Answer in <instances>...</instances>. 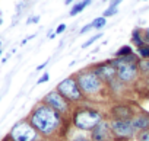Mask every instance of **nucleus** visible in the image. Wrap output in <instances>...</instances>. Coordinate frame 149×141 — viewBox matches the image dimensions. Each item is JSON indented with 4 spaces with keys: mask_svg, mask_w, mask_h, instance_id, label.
<instances>
[{
    "mask_svg": "<svg viewBox=\"0 0 149 141\" xmlns=\"http://www.w3.org/2000/svg\"><path fill=\"white\" fill-rule=\"evenodd\" d=\"M9 137L12 141H38L40 132L31 125L29 121H19L12 127Z\"/></svg>",
    "mask_w": 149,
    "mask_h": 141,
    "instance_id": "nucleus-2",
    "label": "nucleus"
},
{
    "mask_svg": "<svg viewBox=\"0 0 149 141\" xmlns=\"http://www.w3.org/2000/svg\"><path fill=\"white\" fill-rule=\"evenodd\" d=\"M74 141H86V140H84V138H79V140H74Z\"/></svg>",
    "mask_w": 149,
    "mask_h": 141,
    "instance_id": "nucleus-28",
    "label": "nucleus"
},
{
    "mask_svg": "<svg viewBox=\"0 0 149 141\" xmlns=\"http://www.w3.org/2000/svg\"><path fill=\"white\" fill-rule=\"evenodd\" d=\"M101 122V115L94 111H81L74 115V124L82 129H94Z\"/></svg>",
    "mask_w": 149,
    "mask_h": 141,
    "instance_id": "nucleus-4",
    "label": "nucleus"
},
{
    "mask_svg": "<svg viewBox=\"0 0 149 141\" xmlns=\"http://www.w3.org/2000/svg\"><path fill=\"white\" fill-rule=\"evenodd\" d=\"M57 92L61 96H64L70 100H78L81 98V89H79V86L76 85V82H74L73 79H66L61 83H58Z\"/></svg>",
    "mask_w": 149,
    "mask_h": 141,
    "instance_id": "nucleus-5",
    "label": "nucleus"
},
{
    "mask_svg": "<svg viewBox=\"0 0 149 141\" xmlns=\"http://www.w3.org/2000/svg\"><path fill=\"white\" fill-rule=\"evenodd\" d=\"M139 54H140V57H143V58H149V45L143 44L142 47H139Z\"/></svg>",
    "mask_w": 149,
    "mask_h": 141,
    "instance_id": "nucleus-15",
    "label": "nucleus"
},
{
    "mask_svg": "<svg viewBox=\"0 0 149 141\" xmlns=\"http://www.w3.org/2000/svg\"><path fill=\"white\" fill-rule=\"evenodd\" d=\"M95 74L101 79V80H105V82H111L114 80L116 74H117V68L111 64H101L95 68Z\"/></svg>",
    "mask_w": 149,
    "mask_h": 141,
    "instance_id": "nucleus-8",
    "label": "nucleus"
},
{
    "mask_svg": "<svg viewBox=\"0 0 149 141\" xmlns=\"http://www.w3.org/2000/svg\"><path fill=\"white\" fill-rule=\"evenodd\" d=\"M120 2H121V0H113V3H111V6H116V8H117V5H118Z\"/></svg>",
    "mask_w": 149,
    "mask_h": 141,
    "instance_id": "nucleus-25",
    "label": "nucleus"
},
{
    "mask_svg": "<svg viewBox=\"0 0 149 141\" xmlns=\"http://www.w3.org/2000/svg\"><path fill=\"white\" fill-rule=\"evenodd\" d=\"M79 86L84 92L88 93H94L97 90H100L101 87V79L95 74V72H88V73H82L79 76Z\"/></svg>",
    "mask_w": 149,
    "mask_h": 141,
    "instance_id": "nucleus-6",
    "label": "nucleus"
},
{
    "mask_svg": "<svg viewBox=\"0 0 149 141\" xmlns=\"http://www.w3.org/2000/svg\"><path fill=\"white\" fill-rule=\"evenodd\" d=\"M0 55H2V50H0Z\"/></svg>",
    "mask_w": 149,
    "mask_h": 141,
    "instance_id": "nucleus-30",
    "label": "nucleus"
},
{
    "mask_svg": "<svg viewBox=\"0 0 149 141\" xmlns=\"http://www.w3.org/2000/svg\"><path fill=\"white\" fill-rule=\"evenodd\" d=\"M45 64H47V61H45V63H42L41 65H38V67H37V70H42V68L45 67Z\"/></svg>",
    "mask_w": 149,
    "mask_h": 141,
    "instance_id": "nucleus-26",
    "label": "nucleus"
},
{
    "mask_svg": "<svg viewBox=\"0 0 149 141\" xmlns=\"http://www.w3.org/2000/svg\"><path fill=\"white\" fill-rule=\"evenodd\" d=\"M89 29H92V23H89V25H86L85 28H82V29H81V34H85V32H88Z\"/></svg>",
    "mask_w": 149,
    "mask_h": 141,
    "instance_id": "nucleus-23",
    "label": "nucleus"
},
{
    "mask_svg": "<svg viewBox=\"0 0 149 141\" xmlns=\"http://www.w3.org/2000/svg\"><path fill=\"white\" fill-rule=\"evenodd\" d=\"M133 42L137 45V48L143 45V41H142V38H140V34H139L137 31H134V32H133Z\"/></svg>",
    "mask_w": 149,
    "mask_h": 141,
    "instance_id": "nucleus-16",
    "label": "nucleus"
},
{
    "mask_svg": "<svg viewBox=\"0 0 149 141\" xmlns=\"http://www.w3.org/2000/svg\"><path fill=\"white\" fill-rule=\"evenodd\" d=\"M92 138L94 141H107L110 138V128L107 122H100L92 129Z\"/></svg>",
    "mask_w": 149,
    "mask_h": 141,
    "instance_id": "nucleus-10",
    "label": "nucleus"
},
{
    "mask_svg": "<svg viewBox=\"0 0 149 141\" xmlns=\"http://www.w3.org/2000/svg\"><path fill=\"white\" fill-rule=\"evenodd\" d=\"M91 3V0H84V2H81V3H78L76 6H73V9L70 10V16H74V15H78V13H81L88 5Z\"/></svg>",
    "mask_w": 149,
    "mask_h": 141,
    "instance_id": "nucleus-12",
    "label": "nucleus"
},
{
    "mask_svg": "<svg viewBox=\"0 0 149 141\" xmlns=\"http://www.w3.org/2000/svg\"><path fill=\"white\" fill-rule=\"evenodd\" d=\"M132 125H133V128H136V129H145V128L149 127V116H146V115H139L137 118H134V119L132 121Z\"/></svg>",
    "mask_w": 149,
    "mask_h": 141,
    "instance_id": "nucleus-11",
    "label": "nucleus"
},
{
    "mask_svg": "<svg viewBox=\"0 0 149 141\" xmlns=\"http://www.w3.org/2000/svg\"><path fill=\"white\" fill-rule=\"evenodd\" d=\"M29 122L40 134H51L58 125V112L47 103L40 105L31 112Z\"/></svg>",
    "mask_w": 149,
    "mask_h": 141,
    "instance_id": "nucleus-1",
    "label": "nucleus"
},
{
    "mask_svg": "<svg viewBox=\"0 0 149 141\" xmlns=\"http://www.w3.org/2000/svg\"><path fill=\"white\" fill-rule=\"evenodd\" d=\"M127 55H132V48L129 45H124L117 51V57H127Z\"/></svg>",
    "mask_w": 149,
    "mask_h": 141,
    "instance_id": "nucleus-14",
    "label": "nucleus"
},
{
    "mask_svg": "<svg viewBox=\"0 0 149 141\" xmlns=\"http://www.w3.org/2000/svg\"><path fill=\"white\" fill-rule=\"evenodd\" d=\"M48 77H50V76H48V73H45V74H42V76H41V79L38 80V85H41V83H45V82L48 80Z\"/></svg>",
    "mask_w": 149,
    "mask_h": 141,
    "instance_id": "nucleus-22",
    "label": "nucleus"
},
{
    "mask_svg": "<svg viewBox=\"0 0 149 141\" xmlns=\"http://www.w3.org/2000/svg\"><path fill=\"white\" fill-rule=\"evenodd\" d=\"M98 38H101V34H97V35H94L92 38H89V39H88V41H86V42L82 45V47H84V48H88V47H89L91 44H94V42H95Z\"/></svg>",
    "mask_w": 149,
    "mask_h": 141,
    "instance_id": "nucleus-18",
    "label": "nucleus"
},
{
    "mask_svg": "<svg viewBox=\"0 0 149 141\" xmlns=\"http://www.w3.org/2000/svg\"><path fill=\"white\" fill-rule=\"evenodd\" d=\"M2 22H3V21H2V18H0V25H2Z\"/></svg>",
    "mask_w": 149,
    "mask_h": 141,
    "instance_id": "nucleus-29",
    "label": "nucleus"
},
{
    "mask_svg": "<svg viewBox=\"0 0 149 141\" xmlns=\"http://www.w3.org/2000/svg\"><path fill=\"white\" fill-rule=\"evenodd\" d=\"M145 41H146V42L149 44V28H148V29L145 31Z\"/></svg>",
    "mask_w": 149,
    "mask_h": 141,
    "instance_id": "nucleus-24",
    "label": "nucleus"
},
{
    "mask_svg": "<svg viewBox=\"0 0 149 141\" xmlns=\"http://www.w3.org/2000/svg\"><path fill=\"white\" fill-rule=\"evenodd\" d=\"M139 67H140L142 72H149V58L140 61V63H139Z\"/></svg>",
    "mask_w": 149,
    "mask_h": 141,
    "instance_id": "nucleus-19",
    "label": "nucleus"
},
{
    "mask_svg": "<svg viewBox=\"0 0 149 141\" xmlns=\"http://www.w3.org/2000/svg\"><path fill=\"white\" fill-rule=\"evenodd\" d=\"M114 67L117 68V74L121 80L129 82L133 80L136 76V64H134V58L133 55L129 57H117L114 60Z\"/></svg>",
    "mask_w": 149,
    "mask_h": 141,
    "instance_id": "nucleus-3",
    "label": "nucleus"
},
{
    "mask_svg": "<svg viewBox=\"0 0 149 141\" xmlns=\"http://www.w3.org/2000/svg\"><path fill=\"white\" fill-rule=\"evenodd\" d=\"M104 26H105V18H104V16L97 18V19L92 21V28H95V29H101V28H104Z\"/></svg>",
    "mask_w": 149,
    "mask_h": 141,
    "instance_id": "nucleus-13",
    "label": "nucleus"
},
{
    "mask_svg": "<svg viewBox=\"0 0 149 141\" xmlns=\"http://www.w3.org/2000/svg\"><path fill=\"white\" fill-rule=\"evenodd\" d=\"M139 141H149V131H145L139 135Z\"/></svg>",
    "mask_w": 149,
    "mask_h": 141,
    "instance_id": "nucleus-20",
    "label": "nucleus"
},
{
    "mask_svg": "<svg viewBox=\"0 0 149 141\" xmlns=\"http://www.w3.org/2000/svg\"><path fill=\"white\" fill-rule=\"evenodd\" d=\"M72 2H73V0H66L64 3H66V5H69V3H72Z\"/></svg>",
    "mask_w": 149,
    "mask_h": 141,
    "instance_id": "nucleus-27",
    "label": "nucleus"
},
{
    "mask_svg": "<svg viewBox=\"0 0 149 141\" xmlns=\"http://www.w3.org/2000/svg\"><path fill=\"white\" fill-rule=\"evenodd\" d=\"M44 102H45L48 106H51L53 109H56L57 112L66 109V100H64V98H63L58 92H50L48 95H45Z\"/></svg>",
    "mask_w": 149,
    "mask_h": 141,
    "instance_id": "nucleus-7",
    "label": "nucleus"
},
{
    "mask_svg": "<svg viewBox=\"0 0 149 141\" xmlns=\"http://www.w3.org/2000/svg\"><path fill=\"white\" fill-rule=\"evenodd\" d=\"M64 29H66V25H64V23H61V25H58V28L56 29V32H54V34H57V35H58V34L64 32Z\"/></svg>",
    "mask_w": 149,
    "mask_h": 141,
    "instance_id": "nucleus-21",
    "label": "nucleus"
},
{
    "mask_svg": "<svg viewBox=\"0 0 149 141\" xmlns=\"http://www.w3.org/2000/svg\"><path fill=\"white\" fill-rule=\"evenodd\" d=\"M113 131L118 135V137H130L134 131L133 125L129 122V121H123V119H118V121H114L113 122Z\"/></svg>",
    "mask_w": 149,
    "mask_h": 141,
    "instance_id": "nucleus-9",
    "label": "nucleus"
},
{
    "mask_svg": "<svg viewBox=\"0 0 149 141\" xmlns=\"http://www.w3.org/2000/svg\"><path fill=\"white\" fill-rule=\"evenodd\" d=\"M116 13H117V8H116V6H110V8L104 12V18L113 16V15H116Z\"/></svg>",
    "mask_w": 149,
    "mask_h": 141,
    "instance_id": "nucleus-17",
    "label": "nucleus"
}]
</instances>
